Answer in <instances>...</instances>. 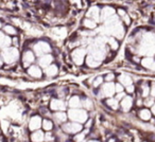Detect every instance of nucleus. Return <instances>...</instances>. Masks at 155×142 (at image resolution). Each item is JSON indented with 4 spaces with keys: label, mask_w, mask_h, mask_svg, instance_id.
Returning <instances> with one entry per match:
<instances>
[{
    "label": "nucleus",
    "mask_w": 155,
    "mask_h": 142,
    "mask_svg": "<svg viewBox=\"0 0 155 142\" xmlns=\"http://www.w3.org/2000/svg\"><path fill=\"white\" fill-rule=\"evenodd\" d=\"M151 95H152L153 97H155V83L152 85V88H151Z\"/></svg>",
    "instance_id": "35"
},
{
    "label": "nucleus",
    "mask_w": 155,
    "mask_h": 142,
    "mask_svg": "<svg viewBox=\"0 0 155 142\" xmlns=\"http://www.w3.org/2000/svg\"><path fill=\"white\" fill-rule=\"evenodd\" d=\"M45 72L48 76H55L58 74V67L55 65H50L49 67L46 68Z\"/></svg>",
    "instance_id": "18"
},
{
    "label": "nucleus",
    "mask_w": 155,
    "mask_h": 142,
    "mask_svg": "<svg viewBox=\"0 0 155 142\" xmlns=\"http://www.w3.org/2000/svg\"><path fill=\"white\" fill-rule=\"evenodd\" d=\"M115 79V76L113 73H108V76H106V81H107L108 83H112V81Z\"/></svg>",
    "instance_id": "32"
},
{
    "label": "nucleus",
    "mask_w": 155,
    "mask_h": 142,
    "mask_svg": "<svg viewBox=\"0 0 155 142\" xmlns=\"http://www.w3.org/2000/svg\"><path fill=\"white\" fill-rule=\"evenodd\" d=\"M2 65V60H1V56H0V66Z\"/></svg>",
    "instance_id": "37"
},
{
    "label": "nucleus",
    "mask_w": 155,
    "mask_h": 142,
    "mask_svg": "<svg viewBox=\"0 0 155 142\" xmlns=\"http://www.w3.org/2000/svg\"><path fill=\"white\" fill-rule=\"evenodd\" d=\"M88 15L91 16V17H93L94 19H95V18H96V19H98L97 17L99 16V12H98L97 8H96V9H95V8H91V10L88 12Z\"/></svg>",
    "instance_id": "24"
},
{
    "label": "nucleus",
    "mask_w": 155,
    "mask_h": 142,
    "mask_svg": "<svg viewBox=\"0 0 155 142\" xmlns=\"http://www.w3.org/2000/svg\"><path fill=\"white\" fill-rule=\"evenodd\" d=\"M150 89H149V86H148V84H142V88H141V95H142V97H144L146 98L147 95H149V92H150Z\"/></svg>",
    "instance_id": "25"
},
{
    "label": "nucleus",
    "mask_w": 155,
    "mask_h": 142,
    "mask_svg": "<svg viewBox=\"0 0 155 142\" xmlns=\"http://www.w3.org/2000/svg\"><path fill=\"white\" fill-rule=\"evenodd\" d=\"M83 126L82 124L77 122H72V123H66V124L63 125V129L66 131L67 134H75L78 131H82Z\"/></svg>",
    "instance_id": "3"
},
{
    "label": "nucleus",
    "mask_w": 155,
    "mask_h": 142,
    "mask_svg": "<svg viewBox=\"0 0 155 142\" xmlns=\"http://www.w3.org/2000/svg\"><path fill=\"white\" fill-rule=\"evenodd\" d=\"M115 91H116V92H123V86L122 85H120L118 83V84H116L115 85Z\"/></svg>",
    "instance_id": "31"
},
{
    "label": "nucleus",
    "mask_w": 155,
    "mask_h": 142,
    "mask_svg": "<svg viewBox=\"0 0 155 142\" xmlns=\"http://www.w3.org/2000/svg\"><path fill=\"white\" fill-rule=\"evenodd\" d=\"M22 60H24L25 67H29L35 60V56H34V54H33L32 51L28 50V51H26L24 53V57H22Z\"/></svg>",
    "instance_id": "8"
},
{
    "label": "nucleus",
    "mask_w": 155,
    "mask_h": 142,
    "mask_svg": "<svg viewBox=\"0 0 155 142\" xmlns=\"http://www.w3.org/2000/svg\"><path fill=\"white\" fill-rule=\"evenodd\" d=\"M82 104H83V105H85V106L87 105V108H91V107H93V103H91V101L88 99V98H86V99L83 101Z\"/></svg>",
    "instance_id": "30"
},
{
    "label": "nucleus",
    "mask_w": 155,
    "mask_h": 142,
    "mask_svg": "<svg viewBox=\"0 0 155 142\" xmlns=\"http://www.w3.org/2000/svg\"><path fill=\"white\" fill-rule=\"evenodd\" d=\"M88 142H98V141H95V140H91V141H88Z\"/></svg>",
    "instance_id": "38"
},
{
    "label": "nucleus",
    "mask_w": 155,
    "mask_h": 142,
    "mask_svg": "<svg viewBox=\"0 0 155 142\" xmlns=\"http://www.w3.org/2000/svg\"><path fill=\"white\" fill-rule=\"evenodd\" d=\"M41 119L39 118L38 116H34L31 118L30 122H29V127H30L31 131H36L41 127Z\"/></svg>",
    "instance_id": "9"
},
{
    "label": "nucleus",
    "mask_w": 155,
    "mask_h": 142,
    "mask_svg": "<svg viewBox=\"0 0 155 142\" xmlns=\"http://www.w3.org/2000/svg\"><path fill=\"white\" fill-rule=\"evenodd\" d=\"M5 33H8V34H10V35H16L17 34V31H16L12 26H5Z\"/></svg>",
    "instance_id": "23"
},
{
    "label": "nucleus",
    "mask_w": 155,
    "mask_h": 142,
    "mask_svg": "<svg viewBox=\"0 0 155 142\" xmlns=\"http://www.w3.org/2000/svg\"><path fill=\"white\" fill-rule=\"evenodd\" d=\"M31 140L33 142H43L45 141V134L41 131H36L34 133H32L31 135Z\"/></svg>",
    "instance_id": "11"
},
{
    "label": "nucleus",
    "mask_w": 155,
    "mask_h": 142,
    "mask_svg": "<svg viewBox=\"0 0 155 142\" xmlns=\"http://www.w3.org/2000/svg\"><path fill=\"white\" fill-rule=\"evenodd\" d=\"M41 125H43V128L45 131H51L53 128V123L49 119H44L43 122H41Z\"/></svg>",
    "instance_id": "19"
},
{
    "label": "nucleus",
    "mask_w": 155,
    "mask_h": 142,
    "mask_svg": "<svg viewBox=\"0 0 155 142\" xmlns=\"http://www.w3.org/2000/svg\"><path fill=\"white\" fill-rule=\"evenodd\" d=\"M106 103L108 104L110 106H112L114 109H117L118 108V101H117V99H107V101H106Z\"/></svg>",
    "instance_id": "22"
},
{
    "label": "nucleus",
    "mask_w": 155,
    "mask_h": 142,
    "mask_svg": "<svg viewBox=\"0 0 155 142\" xmlns=\"http://www.w3.org/2000/svg\"><path fill=\"white\" fill-rule=\"evenodd\" d=\"M152 102H153V101L150 99V98H147V99L143 101V104H144V105H146V106H150L151 104H152Z\"/></svg>",
    "instance_id": "33"
},
{
    "label": "nucleus",
    "mask_w": 155,
    "mask_h": 142,
    "mask_svg": "<svg viewBox=\"0 0 155 142\" xmlns=\"http://www.w3.org/2000/svg\"><path fill=\"white\" fill-rule=\"evenodd\" d=\"M85 53H86V51H85L84 49H82V48H78L77 50H74L72 53L73 62H74L77 65H81L83 62H84Z\"/></svg>",
    "instance_id": "4"
},
{
    "label": "nucleus",
    "mask_w": 155,
    "mask_h": 142,
    "mask_svg": "<svg viewBox=\"0 0 155 142\" xmlns=\"http://www.w3.org/2000/svg\"><path fill=\"white\" fill-rule=\"evenodd\" d=\"M51 62H52V56L51 55H41V58H39V65L41 67H49L51 65Z\"/></svg>",
    "instance_id": "14"
},
{
    "label": "nucleus",
    "mask_w": 155,
    "mask_h": 142,
    "mask_svg": "<svg viewBox=\"0 0 155 142\" xmlns=\"http://www.w3.org/2000/svg\"><path fill=\"white\" fill-rule=\"evenodd\" d=\"M127 93H132V92H134V86H133V85H131V86L127 87Z\"/></svg>",
    "instance_id": "34"
},
{
    "label": "nucleus",
    "mask_w": 155,
    "mask_h": 142,
    "mask_svg": "<svg viewBox=\"0 0 155 142\" xmlns=\"http://www.w3.org/2000/svg\"><path fill=\"white\" fill-rule=\"evenodd\" d=\"M85 135H86V133H80L79 135H77L74 138L75 142H84L85 141Z\"/></svg>",
    "instance_id": "26"
},
{
    "label": "nucleus",
    "mask_w": 155,
    "mask_h": 142,
    "mask_svg": "<svg viewBox=\"0 0 155 142\" xmlns=\"http://www.w3.org/2000/svg\"><path fill=\"white\" fill-rule=\"evenodd\" d=\"M0 142H1V141H0Z\"/></svg>",
    "instance_id": "40"
},
{
    "label": "nucleus",
    "mask_w": 155,
    "mask_h": 142,
    "mask_svg": "<svg viewBox=\"0 0 155 142\" xmlns=\"http://www.w3.org/2000/svg\"><path fill=\"white\" fill-rule=\"evenodd\" d=\"M110 45L112 46V48H113L114 50H117V49H118V43L116 41V39L110 38Z\"/></svg>",
    "instance_id": "28"
},
{
    "label": "nucleus",
    "mask_w": 155,
    "mask_h": 142,
    "mask_svg": "<svg viewBox=\"0 0 155 142\" xmlns=\"http://www.w3.org/2000/svg\"><path fill=\"white\" fill-rule=\"evenodd\" d=\"M68 118L75 121L77 123H83L87 120V112L78 108V109H70L68 111Z\"/></svg>",
    "instance_id": "1"
},
{
    "label": "nucleus",
    "mask_w": 155,
    "mask_h": 142,
    "mask_svg": "<svg viewBox=\"0 0 155 142\" xmlns=\"http://www.w3.org/2000/svg\"><path fill=\"white\" fill-rule=\"evenodd\" d=\"M0 28H1V24H0Z\"/></svg>",
    "instance_id": "39"
},
{
    "label": "nucleus",
    "mask_w": 155,
    "mask_h": 142,
    "mask_svg": "<svg viewBox=\"0 0 155 142\" xmlns=\"http://www.w3.org/2000/svg\"><path fill=\"white\" fill-rule=\"evenodd\" d=\"M141 64L144 68L151 69V70H155V60L151 57H146L141 60Z\"/></svg>",
    "instance_id": "12"
},
{
    "label": "nucleus",
    "mask_w": 155,
    "mask_h": 142,
    "mask_svg": "<svg viewBox=\"0 0 155 142\" xmlns=\"http://www.w3.org/2000/svg\"><path fill=\"white\" fill-rule=\"evenodd\" d=\"M28 73L30 74L32 78H35V79H39L43 76V72H41V68H39L38 66H31L28 70Z\"/></svg>",
    "instance_id": "10"
},
{
    "label": "nucleus",
    "mask_w": 155,
    "mask_h": 142,
    "mask_svg": "<svg viewBox=\"0 0 155 142\" xmlns=\"http://www.w3.org/2000/svg\"><path fill=\"white\" fill-rule=\"evenodd\" d=\"M119 81L121 82V85H125L127 87H129V86H131L132 85V79L130 78L127 74H121L120 76H119Z\"/></svg>",
    "instance_id": "16"
},
{
    "label": "nucleus",
    "mask_w": 155,
    "mask_h": 142,
    "mask_svg": "<svg viewBox=\"0 0 155 142\" xmlns=\"http://www.w3.org/2000/svg\"><path fill=\"white\" fill-rule=\"evenodd\" d=\"M138 116H139V118L141 119V120L149 121L151 119V112H150V110H149V109H146V108H143V109H140Z\"/></svg>",
    "instance_id": "17"
},
{
    "label": "nucleus",
    "mask_w": 155,
    "mask_h": 142,
    "mask_svg": "<svg viewBox=\"0 0 155 142\" xmlns=\"http://www.w3.org/2000/svg\"><path fill=\"white\" fill-rule=\"evenodd\" d=\"M86 64L88 65L89 67H99V60H95V58L93 57V56L89 55L88 57L86 58Z\"/></svg>",
    "instance_id": "20"
},
{
    "label": "nucleus",
    "mask_w": 155,
    "mask_h": 142,
    "mask_svg": "<svg viewBox=\"0 0 155 142\" xmlns=\"http://www.w3.org/2000/svg\"><path fill=\"white\" fill-rule=\"evenodd\" d=\"M54 118H55L58 122H65V121L67 120V118H68V116H66L65 112L58 111V112H55V114H54Z\"/></svg>",
    "instance_id": "21"
},
{
    "label": "nucleus",
    "mask_w": 155,
    "mask_h": 142,
    "mask_svg": "<svg viewBox=\"0 0 155 142\" xmlns=\"http://www.w3.org/2000/svg\"><path fill=\"white\" fill-rule=\"evenodd\" d=\"M49 51H50V46L48 45L47 43L41 41V43L36 44V45L34 46V52L38 56L44 53H47V52H49Z\"/></svg>",
    "instance_id": "5"
},
{
    "label": "nucleus",
    "mask_w": 155,
    "mask_h": 142,
    "mask_svg": "<svg viewBox=\"0 0 155 142\" xmlns=\"http://www.w3.org/2000/svg\"><path fill=\"white\" fill-rule=\"evenodd\" d=\"M102 82H103V78L102 76H99V78H97L95 80V82H94V86L95 87H98L99 85L102 84Z\"/></svg>",
    "instance_id": "29"
},
{
    "label": "nucleus",
    "mask_w": 155,
    "mask_h": 142,
    "mask_svg": "<svg viewBox=\"0 0 155 142\" xmlns=\"http://www.w3.org/2000/svg\"><path fill=\"white\" fill-rule=\"evenodd\" d=\"M50 106H51V109L53 110H61L65 108L64 103L60 99H53L51 101V103H50Z\"/></svg>",
    "instance_id": "13"
},
{
    "label": "nucleus",
    "mask_w": 155,
    "mask_h": 142,
    "mask_svg": "<svg viewBox=\"0 0 155 142\" xmlns=\"http://www.w3.org/2000/svg\"><path fill=\"white\" fill-rule=\"evenodd\" d=\"M152 112H153V114L155 115V104H154V105L152 106Z\"/></svg>",
    "instance_id": "36"
},
{
    "label": "nucleus",
    "mask_w": 155,
    "mask_h": 142,
    "mask_svg": "<svg viewBox=\"0 0 155 142\" xmlns=\"http://www.w3.org/2000/svg\"><path fill=\"white\" fill-rule=\"evenodd\" d=\"M2 55L7 63H13L18 58L19 53H18L16 48H8V49H5V51H3Z\"/></svg>",
    "instance_id": "2"
},
{
    "label": "nucleus",
    "mask_w": 155,
    "mask_h": 142,
    "mask_svg": "<svg viewBox=\"0 0 155 142\" xmlns=\"http://www.w3.org/2000/svg\"><path fill=\"white\" fill-rule=\"evenodd\" d=\"M132 105H133V99L130 95H125L122 100H121V108L123 111H129L131 109Z\"/></svg>",
    "instance_id": "7"
},
{
    "label": "nucleus",
    "mask_w": 155,
    "mask_h": 142,
    "mask_svg": "<svg viewBox=\"0 0 155 142\" xmlns=\"http://www.w3.org/2000/svg\"><path fill=\"white\" fill-rule=\"evenodd\" d=\"M115 92H116L115 91V84H113V83H105L102 87L101 93L104 97H112Z\"/></svg>",
    "instance_id": "6"
},
{
    "label": "nucleus",
    "mask_w": 155,
    "mask_h": 142,
    "mask_svg": "<svg viewBox=\"0 0 155 142\" xmlns=\"http://www.w3.org/2000/svg\"><path fill=\"white\" fill-rule=\"evenodd\" d=\"M81 105H82V103H81L79 97L71 98L70 101H69V106H70L71 109H78V108H80Z\"/></svg>",
    "instance_id": "15"
},
{
    "label": "nucleus",
    "mask_w": 155,
    "mask_h": 142,
    "mask_svg": "<svg viewBox=\"0 0 155 142\" xmlns=\"http://www.w3.org/2000/svg\"><path fill=\"white\" fill-rule=\"evenodd\" d=\"M84 26L87 27V28H95L96 27V22L94 21V20H91V19H85L84 20Z\"/></svg>",
    "instance_id": "27"
}]
</instances>
